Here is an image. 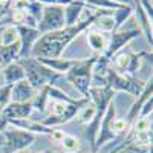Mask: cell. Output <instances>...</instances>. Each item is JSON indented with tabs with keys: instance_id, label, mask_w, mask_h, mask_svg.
I'll return each instance as SVG.
<instances>
[{
	"instance_id": "8",
	"label": "cell",
	"mask_w": 153,
	"mask_h": 153,
	"mask_svg": "<svg viewBox=\"0 0 153 153\" xmlns=\"http://www.w3.org/2000/svg\"><path fill=\"white\" fill-rule=\"evenodd\" d=\"M117 118V100H113L109 103L104 115H103V120H101V126H100V132H98V136H97V141H95V153L103 147L106 143L109 141H113L117 135L113 133L112 130V124Z\"/></svg>"
},
{
	"instance_id": "31",
	"label": "cell",
	"mask_w": 153,
	"mask_h": 153,
	"mask_svg": "<svg viewBox=\"0 0 153 153\" xmlns=\"http://www.w3.org/2000/svg\"><path fill=\"white\" fill-rule=\"evenodd\" d=\"M65 135H66V133L63 132V130H55V129H54L52 135H51V139L60 144V143H61V139H63V136H65Z\"/></svg>"
},
{
	"instance_id": "7",
	"label": "cell",
	"mask_w": 153,
	"mask_h": 153,
	"mask_svg": "<svg viewBox=\"0 0 153 153\" xmlns=\"http://www.w3.org/2000/svg\"><path fill=\"white\" fill-rule=\"evenodd\" d=\"M65 12H63V6H57V5H51V6H45L40 22L37 25V29L42 35L48 34V32H54L58 31L61 28H65Z\"/></svg>"
},
{
	"instance_id": "2",
	"label": "cell",
	"mask_w": 153,
	"mask_h": 153,
	"mask_svg": "<svg viewBox=\"0 0 153 153\" xmlns=\"http://www.w3.org/2000/svg\"><path fill=\"white\" fill-rule=\"evenodd\" d=\"M17 61L25 69V78H26V81L35 91H38V89H42L45 86H57V81L63 78V75L51 71L49 68H46L43 63H40L34 57L19 58Z\"/></svg>"
},
{
	"instance_id": "32",
	"label": "cell",
	"mask_w": 153,
	"mask_h": 153,
	"mask_svg": "<svg viewBox=\"0 0 153 153\" xmlns=\"http://www.w3.org/2000/svg\"><path fill=\"white\" fill-rule=\"evenodd\" d=\"M6 14H9V2L0 3V19H3Z\"/></svg>"
},
{
	"instance_id": "20",
	"label": "cell",
	"mask_w": 153,
	"mask_h": 153,
	"mask_svg": "<svg viewBox=\"0 0 153 153\" xmlns=\"http://www.w3.org/2000/svg\"><path fill=\"white\" fill-rule=\"evenodd\" d=\"M48 103H49V86H45V87L38 89V91L35 92L34 98L31 100V104H32L34 110H38V112L45 113L46 107H48Z\"/></svg>"
},
{
	"instance_id": "33",
	"label": "cell",
	"mask_w": 153,
	"mask_h": 153,
	"mask_svg": "<svg viewBox=\"0 0 153 153\" xmlns=\"http://www.w3.org/2000/svg\"><path fill=\"white\" fill-rule=\"evenodd\" d=\"M9 126V121H8V118L5 117V115H2L0 113V133H2L3 130H6V127Z\"/></svg>"
},
{
	"instance_id": "14",
	"label": "cell",
	"mask_w": 153,
	"mask_h": 153,
	"mask_svg": "<svg viewBox=\"0 0 153 153\" xmlns=\"http://www.w3.org/2000/svg\"><path fill=\"white\" fill-rule=\"evenodd\" d=\"M32 112L34 109L31 101H28V103H12V101H9L8 106L3 109L2 115H5L8 120H26L32 115Z\"/></svg>"
},
{
	"instance_id": "11",
	"label": "cell",
	"mask_w": 153,
	"mask_h": 153,
	"mask_svg": "<svg viewBox=\"0 0 153 153\" xmlns=\"http://www.w3.org/2000/svg\"><path fill=\"white\" fill-rule=\"evenodd\" d=\"M152 81L153 80H152V75H150L147 83H144V87H143L141 94L136 97V101L132 104V107L129 109V112H127V115H126L124 120H126V123H127V126H129V127H132V124L138 120L139 112H141V107L144 106V103H146L149 98H152V94H153V83Z\"/></svg>"
},
{
	"instance_id": "24",
	"label": "cell",
	"mask_w": 153,
	"mask_h": 153,
	"mask_svg": "<svg viewBox=\"0 0 153 153\" xmlns=\"http://www.w3.org/2000/svg\"><path fill=\"white\" fill-rule=\"evenodd\" d=\"M91 28H95L101 32H112L113 31V19L112 14H106V16H101Z\"/></svg>"
},
{
	"instance_id": "26",
	"label": "cell",
	"mask_w": 153,
	"mask_h": 153,
	"mask_svg": "<svg viewBox=\"0 0 153 153\" xmlns=\"http://www.w3.org/2000/svg\"><path fill=\"white\" fill-rule=\"evenodd\" d=\"M152 115L150 117H146V118H138L133 124H132V132L138 133V132H147V130H152Z\"/></svg>"
},
{
	"instance_id": "22",
	"label": "cell",
	"mask_w": 153,
	"mask_h": 153,
	"mask_svg": "<svg viewBox=\"0 0 153 153\" xmlns=\"http://www.w3.org/2000/svg\"><path fill=\"white\" fill-rule=\"evenodd\" d=\"M19 42V32L14 25H6L0 32V46H6Z\"/></svg>"
},
{
	"instance_id": "17",
	"label": "cell",
	"mask_w": 153,
	"mask_h": 153,
	"mask_svg": "<svg viewBox=\"0 0 153 153\" xmlns=\"http://www.w3.org/2000/svg\"><path fill=\"white\" fill-rule=\"evenodd\" d=\"M40 63H43V65L46 68H49L51 71H54L60 75H66L68 71L74 66L75 60H69V58H37Z\"/></svg>"
},
{
	"instance_id": "30",
	"label": "cell",
	"mask_w": 153,
	"mask_h": 153,
	"mask_svg": "<svg viewBox=\"0 0 153 153\" xmlns=\"http://www.w3.org/2000/svg\"><path fill=\"white\" fill-rule=\"evenodd\" d=\"M35 2L42 3L45 6H51V5H57V6H66L69 3H72L74 0H35Z\"/></svg>"
},
{
	"instance_id": "18",
	"label": "cell",
	"mask_w": 153,
	"mask_h": 153,
	"mask_svg": "<svg viewBox=\"0 0 153 153\" xmlns=\"http://www.w3.org/2000/svg\"><path fill=\"white\" fill-rule=\"evenodd\" d=\"M20 57V42H16L12 45L0 46V68H5L11 65L12 61H17Z\"/></svg>"
},
{
	"instance_id": "6",
	"label": "cell",
	"mask_w": 153,
	"mask_h": 153,
	"mask_svg": "<svg viewBox=\"0 0 153 153\" xmlns=\"http://www.w3.org/2000/svg\"><path fill=\"white\" fill-rule=\"evenodd\" d=\"M3 138H5V146L0 150V153H19L25 149L32 146L35 141V135L26 130L17 129V127H9L3 130Z\"/></svg>"
},
{
	"instance_id": "15",
	"label": "cell",
	"mask_w": 153,
	"mask_h": 153,
	"mask_svg": "<svg viewBox=\"0 0 153 153\" xmlns=\"http://www.w3.org/2000/svg\"><path fill=\"white\" fill-rule=\"evenodd\" d=\"M87 5L83 2V0H74L72 3L63 6V12H65V25L66 26H72L78 22L80 14L83 12V9Z\"/></svg>"
},
{
	"instance_id": "27",
	"label": "cell",
	"mask_w": 153,
	"mask_h": 153,
	"mask_svg": "<svg viewBox=\"0 0 153 153\" xmlns=\"http://www.w3.org/2000/svg\"><path fill=\"white\" fill-rule=\"evenodd\" d=\"M43 8H45V5L35 2V0H29L28 8H26V12H28V14H29L32 19H35L37 22H40V17H42Z\"/></svg>"
},
{
	"instance_id": "21",
	"label": "cell",
	"mask_w": 153,
	"mask_h": 153,
	"mask_svg": "<svg viewBox=\"0 0 153 153\" xmlns=\"http://www.w3.org/2000/svg\"><path fill=\"white\" fill-rule=\"evenodd\" d=\"M133 14V9L130 6H120L118 9H113L112 11V19H113V31L112 32H117L121 29V26L124 25V22L129 19L130 16Z\"/></svg>"
},
{
	"instance_id": "3",
	"label": "cell",
	"mask_w": 153,
	"mask_h": 153,
	"mask_svg": "<svg viewBox=\"0 0 153 153\" xmlns=\"http://www.w3.org/2000/svg\"><path fill=\"white\" fill-rule=\"evenodd\" d=\"M98 55L86 58V60H75L74 66L68 71L65 78L76 89L83 98H87L89 89H91V80H92V68Z\"/></svg>"
},
{
	"instance_id": "1",
	"label": "cell",
	"mask_w": 153,
	"mask_h": 153,
	"mask_svg": "<svg viewBox=\"0 0 153 153\" xmlns=\"http://www.w3.org/2000/svg\"><path fill=\"white\" fill-rule=\"evenodd\" d=\"M106 14H112L110 9H97L95 12L89 14L84 20H78L72 26H65L58 31L43 34L37 40V43L32 48L31 57L34 58H60L66 48L78 37L81 32L89 29L92 25Z\"/></svg>"
},
{
	"instance_id": "29",
	"label": "cell",
	"mask_w": 153,
	"mask_h": 153,
	"mask_svg": "<svg viewBox=\"0 0 153 153\" xmlns=\"http://www.w3.org/2000/svg\"><path fill=\"white\" fill-rule=\"evenodd\" d=\"M152 110H153V97L152 98H149L146 103H144V106L141 107V112H139V117L138 118H146V117H150L152 115Z\"/></svg>"
},
{
	"instance_id": "23",
	"label": "cell",
	"mask_w": 153,
	"mask_h": 153,
	"mask_svg": "<svg viewBox=\"0 0 153 153\" xmlns=\"http://www.w3.org/2000/svg\"><path fill=\"white\" fill-rule=\"evenodd\" d=\"M95 113H97V109H95V106H94L92 101L89 100V103L80 109V112H78V115H76V117H78L80 124H84V126H86V124H89V123L94 120Z\"/></svg>"
},
{
	"instance_id": "16",
	"label": "cell",
	"mask_w": 153,
	"mask_h": 153,
	"mask_svg": "<svg viewBox=\"0 0 153 153\" xmlns=\"http://www.w3.org/2000/svg\"><path fill=\"white\" fill-rule=\"evenodd\" d=\"M87 45L91 46V49L94 52L103 55L107 49L109 45V38L106 37V32H101V31H91L87 32Z\"/></svg>"
},
{
	"instance_id": "10",
	"label": "cell",
	"mask_w": 153,
	"mask_h": 153,
	"mask_svg": "<svg viewBox=\"0 0 153 153\" xmlns=\"http://www.w3.org/2000/svg\"><path fill=\"white\" fill-rule=\"evenodd\" d=\"M16 28L19 32V42H20V57L19 58L31 57L32 48L38 38L42 37V34L38 32L37 28H29V26H25V25H19Z\"/></svg>"
},
{
	"instance_id": "35",
	"label": "cell",
	"mask_w": 153,
	"mask_h": 153,
	"mask_svg": "<svg viewBox=\"0 0 153 153\" xmlns=\"http://www.w3.org/2000/svg\"><path fill=\"white\" fill-rule=\"evenodd\" d=\"M150 2H152V0H150Z\"/></svg>"
},
{
	"instance_id": "4",
	"label": "cell",
	"mask_w": 153,
	"mask_h": 153,
	"mask_svg": "<svg viewBox=\"0 0 153 153\" xmlns=\"http://www.w3.org/2000/svg\"><path fill=\"white\" fill-rule=\"evenodd\" d=\"M107 86L112 89V91L117 94V92H126L129 95L138 97L141 94L144 83H141L138 78H135L133 75L130 74H123L118 72L117 69H113L112 65L107 71Z\"/></svg>"
},
{
	"instance_id": "19",
	"label": "cell",
	"mask_w": 153,
	"mask_h": 153,
	"mask_svg": "<svg viewBox=\"0 0 153 153\" xmlns=\"http://www.w3.org/2000/svg\"><path fill=\"white\" fill-rule=\"evenodd\" d=\"M3 80H5V84H9V86L17 81L26 80L25 78V69L22 68L19 61H12L11 65L3 68Z\"/></svg>"
},
{
	"instance_id": "25",
	"label": "cell",
	"mask_w": 153,
	"mask_h": 153,
	"mask_svg": "<svg viewBox=\"0 0 153 153\" xmlns=\"http://www.w3.org/2000/svg\"><path fill=\"white\" fill-rule=\"evenodd\" d=\"M60 144H61L63 150H66L68 153H74V152H78V150H80V141H78L75 136L68 135V133L63 136V139H61Z\"/></svg>"
},
{
	"instance_id": "34",
	"label": "cell",
	"mask_w": 153,
	"mask_h": 153,
	"mask_svg": "<svg viewBox=\"0 0 153 153\" xmlns=\"http://www.w3.org/2000/svg\"><path fill=\"white\" fill-rule=\"evenodd\" d=\"M6 2H9V0H0V3H6Z\"/></svg>"
},
{
	"instance_id": "5",
	"label": "cell",
	"mask_w": 153,
	"mask_h": 153,
	"mask_svg": "<svg viewBox=\"0 0 153 153\" xmlns=\"http://www.w3.org/2000/svg\"><path fill=\"white\" fill-rule=\"evenodd\" d=\"M144 58H152V52H147V51H139V52L120 51L118 54H115L110 58V65L118 72L133 75L139 68H141V61Z\"/></svg>"
},
{
	"instance_id": "12",
	"label": "cell",
	"mask_w": 153,
	"mask_h": 153,
	"mask_svg": "<svg viewBox=\"0 0 153 153\" xmlns=\"http://www.w3.org/2000/svg\"><path fill=\"white\" fill-rule=\"evenodd\" d=\"M35 89L26 81V80H22L17 81L14 84H11V101L12 103H28L31 101L35 95Z\"/></svg>"
},
{
	"instance_id": "28",
	"label": "cell",
	"mask_w": 153,
	"mask_h": 153,
	"mask_svg": "<svg viewBox=\"0 0 153 153\" xmlns=\"http://www.w3.org/2000/svg\"><path fill=\"white\" fill-rule=\"evenodd\" d=\"M9 94H11V86L9 84H5V86L0 87V113L3 112V109L8 106V103L11 101Z\"/></svg>"
},
{
	"instance_id": "9",
	"label": "cell",
	"mask_w": 153,
	"mask_h": 153,
	"mask_svg": "<svg viewBox=\"0 0 153 153\" xmlns=\"http://www.w3.org/2000/svg\"><path fill=\"white\" fill-rule=\"evenodd\" d=\"M139 34H141V29H127V31H117V32H112L110 38H109V45H107V49L106 52L103 54L104 58L110 60L115 54H118L120 51L126 46L129 45L132 40H135L136 37H139Z\"/></svg>"
},
{
	"instance_id": "13",
	"label": "cell",
	"mask_w": 153,
	"mask_h": 153,
	"mask_svg": "<svg viewBox=\"0 0 153 153\" xmlns=\"http://www.w3.org/2000/svg\"><path fill=\"white\" fill-rule=\"evenodd\" d=\"M9 121V126L12 127H17V129H22V130H26V132H31L34 135H52L54 129L52 127H46L43 126L40 121L37 120H8Z\"/></svg>"
}]
</instances>
